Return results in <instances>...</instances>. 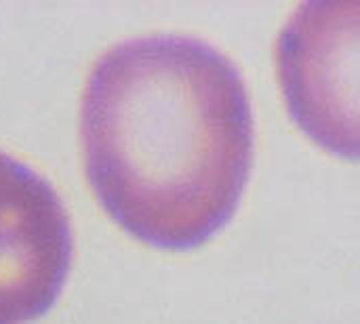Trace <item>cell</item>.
Masks as SVG:
<instances>
[{
  "label": "cell",
  "instance_id": "cell-1",
  "mask_svg": "<svg viewBox=\"0 0 360 324\" xmlns=\"http://www.w3.org/2000/svg\"><path fill=\"white\" fill-rule=\"evenodd\" d=\"M84 173L135 240L192 251L238 211L255 118L238 65L186 34L120 40L93 63L80 101Z\"/></svg>",
  "mask_w": 360,
  "mask_h": 324
},
{
  "label": "cell",
  "instance_id": "cell-2",
  "mask_svg": "<svg viewBox=\"0 0 360 324\" xmlns=\"http://www.w3.org/2000/svg\"><path fill=\"white\" fill-rule=\"evenodd\" d=\"M359 4L308 2L278 38V74L295 122L325 150L356 158Z\"/></svg>",
  "mask_w": 360,
  "mask_h": 324
},
{
  "label": "cell",
  "instance_id": "cell-3",
  "mask_svg": "<svg viewBox=\"0 0 360 324\" xmlns=\"http://www.w3.org/2000/svg\"><path fill=\"white\" fill-rule=\"evenodd\" d=\"M74 257L65 205L53 183L0 150V324H30L59 299Z\"/></svg>",
  "mask_w": 360,
  "mask_h": 324
}]
</instances>
